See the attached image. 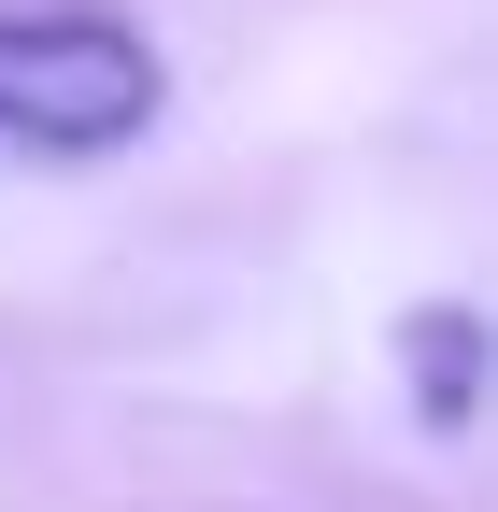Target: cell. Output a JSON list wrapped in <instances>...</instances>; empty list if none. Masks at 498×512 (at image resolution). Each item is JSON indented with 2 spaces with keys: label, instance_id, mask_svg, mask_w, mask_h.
<instances>
[{
  "label": "cell",
  "instance_id": "6da1fadb",
  "mask_svg": "<svg viewBox=\"0 0 498 512\" xmlns=\"http://www.w3.org/2000/svg\"><path fill=\"white\" fill-rule=\"evenodd\" d=\"M171 100L157 43L114 0H0V143L29 157H114Z\"/></svg>",
  "mask_w": 498,
  "mask_h": 512
},
{
  "label": "cell",
  "instance_id": "7a4b0ae2",
  "mask_svg": "<svg viewBox=\"0 0 498 512\" xmlns=\"http://www.w3.org/2000/svg\"><path fill=\"white\" fill-rule=\"evenodd\" d=\"M399 356H413V413L456 441V427H470V399H484V313H470V299L399 313Z\"/></svg>",
  "mask_w": 498,
  "mask_h": 512
}]
</instances>
